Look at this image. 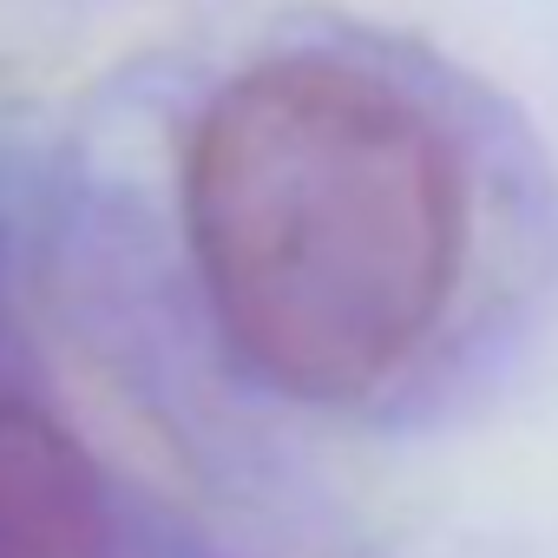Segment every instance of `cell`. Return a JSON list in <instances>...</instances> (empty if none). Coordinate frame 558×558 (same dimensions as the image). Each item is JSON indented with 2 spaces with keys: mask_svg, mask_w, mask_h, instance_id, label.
Segmentation results:
<instances>
[{
  "mask_svg": "<svg viewBox=\"0 0 558 558\" xmlns=\"http://www.w3.org/2000/svg\"><path fill=\"white\" fill-rule=\"evenodd\" d=\"M184 230L236 362L336 408L395 381L440 329L466 263V184L401 86L290 53L204 106Z\"/></svg>",
  "mask_w": 558,
  "mask_h": 558,
  "instance_id": "6da1fadb",
  "label": "cell"
},
{
  "mask_svg": "<svg viewBox=\"0 0 558 558\" xmlns=\"http://www.w3.org/2000/svg\"><path fill=\"white\" fill-rule=\"evenodd\" d=\"M0 558H106V512L60 427L0 401Z\"/></svg>",
  "mask_w": 558,
  "mask_h": 558,
  "instance_id": "7a4b0ae2",
  "label": "cell"
}]
</instances>
